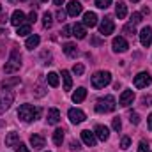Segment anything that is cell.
Wrapping results in <instances>:
<instances>
[{"label":"cell","mask_w":152,"mask_h":152,"mask_svg":"<svg viewBox=\"0 0 152 152\" xmlns=\"http://www.w3.org/2000/svg\"><path fill=\"white\" fill-rule=\"evenodd\" d=\"M18 117L23 122H32V120H36V118L41 117V108H34L32 104H23L18 110Z\"/></svg>","instance_id":"obj_1"},{"label":"cell","mask_w":152,"mask_h":152,"mask_svg":"<svg viewBox=\"0 0 152 152\" xmlns=\"http://www.w3.org/2000/svg\"><path fill=\"white\" fill-rule=\"evenodd\" d=\"M20 67H21V55H20L18 50H12L9 60H7L5 66H4V73H5V75H12V73L20 71Z\"/></svg>","instance_id":"obj_2"},{"label":"cell","mask_w":152,"mask_h":152,"mask_svg":"<svg viewBox=\"0 0 152 152\" xmlns=\"http://www.w3.org/2000/svg\"><path fill=\"white\" fill-rule=\"evenodd\" d=\"M115 108H117V101H115L113 96H104V97H101V99L97 101V104H96V112H99V113L113 112Z\"/></svg>","instance_id":"obj_3"},{"label":"cell","mask_w":152,"mask_h":152,"mask_svg":"<svg viewBox=\"0 0 152 152\" xmlns=\"http://www.w3.org/2000/svg\"><path fill=\"white\" fill-rule=\"evenodd\" d=\"M90 81H92V87H94V88H104L106 85H110L112 75H110L108 71H97L96 75L90 78Z\"/></svg>","instance_id":"obj_4"},{"label":"cell","mask_w":152,"mask_h":152,"mask_svg":"<svg viewBox=\"0 0 152 152\" xmlns=\"http://www.w3.org/2000/svg\"><path fill=\"white\" fill-rule=\"evenodd\" d=\"M12 101H14V94L9 88H2L0 90V113H4L5 110H9L11 104H12Z\"/></svg>","instance_id":"obj_5"},{"label":"cell","mask_w":152,"mask_h":152,"mask_svg":"<svg viewBox=\"0 0 152 152\" xmlns=\"http://www.w3.org/2000/svg\"><path fill=\"white\" fill-rule=\"evenodd\" d=\"M113 30H115V23L112 18H104L99 23V34L101 36H110V34H113Z\"/></svg>","instance_id":"obj_6"},{"label":"cell","mask_w":152,"mask_h":152,"mask_svg":"<svg viewBox=\"0 0 152 152\" xmlns=\"http://www.w3.org/2000/svg\"><path fill=\"white\" fill-rule=\"evenodd\" d=\"M152 81V78L149 73H138V75L134 76V87L136 88H145V87H149Z\"/></svg>","instance_id":"obj_7"},{"label":"cell","mask_w":152,"mask_h":152,"mask_svg":"<svg viewBox=\"0 0 152 152\" xmlns=\"http://www.w3.org/2000/svg\"><path fill=\"white\" fill-rule=\"evenodd\" d=\"M112 46H113V51H117V53H124V51H127V48H129V44H127V41L124 37H113V41H112Z\"/></svg>","instance_id":"obj_8"},{"label":"cell","mask_w":152,"mask_h":152,"mask_svg":"<svg viewBox=\"0 0 152 152\" xmlns=\"http://www.w3.org/2000/svg\"><path fill=\"white\" fill-rule=\"evenodd\" d=\"M140 42H142V46H145V48H149L152 44V28L151 27L142 28V32H140Z\"/></svg>","instance_id":"obj_9"},{"label":"cell","mask_w":152,"mask_h":152,"mask_svg":"<svg viewBox=\"0 0 152 152\" xmlns=\"http://www.w3.org/2000/svg\"><path fill=\"white\" fill-rule=\"evenodd\" d=\"M133 101H134V92H133V90H124V92L120 94L118 104H120V106H129V104H133Z\"/></svg>","instance_id":"obj_10"},{"label":"cell","mask_w":152,"mask_h":152,"mask_svg":"<svg viewBox=\"0 0 152 152\" xmlns=\"http://www.w3.org/2000/svg\"><path fill=\"white\" fill-rule=\"evenodd\" d=\"M81 140H83V143H85L87 147H94V145H96V142H97L96 133H92V131H88V129L81 131Z\"/></svg>","instance_id":"obj_11"},{"label":"cell","mask_w":152,"mask_h":152,"mask_svg":"<svg viewBox=\"0 0 152 152\" xmlns=\"http://www.w3.org/2000/svg\"><path fill=\"white\" fill-rule=\"evenodd\" d=\"M67 115H69V120H71L73 124H81V122L87 118V117H85V113H83L81 110H78V108H71Z\"/></svg>","instance_id":"obj_12"},{"label":"cell","mask_w":152,"mask_h":152,"mask_svg":"<svg viewBox=\"0 0 152 152\" xmlns=\"http://www.w3.org/2000/svg\"><path fill=\"white\" fill-rule=\"evenodd\" d=\"M94 133H96V138L97 140H101V142H106L108 138H110V131H108V127L106 126H96V129H94Z\"/></svg>","instance_id":"obj_13"},{"label":"cell","mask_w":152,"mask_h":152,"mask_svg":"<svg viewBox=\"0 0 152 152\" xmlns=\"http://www.w3.org/2000/svg\"><path fill=\"white\" fill-rule=\"evenodd\" d=\"M81 11H83V5L80 2L73 0V2L67 4V14L69 16H78V14H81Z\"/></svg>","instance_id":"obj_14"},{"label":"cell","mask_w":152,"mask_h":152,"mask_svg":"<svg viewBox=\"0 0 152 152\" xmlns=\"http://www.w3.org/2000/svg\"><path fill=\"white\" fill-rule=\"evenodd\" d=\"M25 14L21 12V11H14L12 12V16H11V23L14 25V27H21V25H25Z\"/></svg>","instance_id":"obj_15"},{"label":"cell","mask_w":152,"mask_h":152,"mask_svg":"<svg viewBox=\"0 0 152 152\" xmlns=\"http://www.w3.org/2000/svg\"><path fill=\"white\" fill-rule=\"evenodd\" d=\"M83 25H85V27H90V28L96 27V25H97V16H96V12H90V11L85 12V14H83Z\"/></svg>","instance_id":"obj_16"},{"label":"cell","mask_w":152,"mask_h":152,"mask_svg":"<svg viewBox=\"0 0 152 152\" xmlns=\"http://www.w3.org/2000/svg\"><path fill=\"white\" fill-rule=\"evenodd\" d=\"M73 36L78 37V39H85V36H87L85 25H81V23H75V25H73Z\"/></svg>","instance_id":"obj_17"},{"label":"cell","mask_w":152,"mask_h":152,"mask_svg":"<svg viewBox=\"0 0 152 152\" xmlns=\"http://www.w3.org/2000/svg\"><path fill=\"white\" fill-rule=\"evenodd\" d=\"M115 14H117L118 20H124V18L127 16V5H126L124 2H118L117 7H115Z\"/></svg>","instance_id":"obj_18"},{"label":"cell","mask_w":152,"mask_h":152,"mask_svg":"<svg viewBox=\"0 0 152 152\" xmlns=\"http://www.w3.org/2000/svg\"><path fill=\"white\" fill-rule=\"evenodd\" d=\"M58 120H60V112L57 110V108H51L50 112H48V124H58Z\"/></svg>","instance_id":"obj_19"},{"label":"cell","mask_w":152,"mask_h":152,"mask_svg":"<svg viewBox=\"0 0 152 152\" xmlns=\"http://www.w3.org/2000/svg\"><path fill=\"white\" fill-rule=\"evenodd\" d=\"M85 97H87V90L83 87L76 88V92H73V103H81Z\"/></svg>","instance_id":"obj_20"},{"label":"cell","mask_w":152,"mask_h":152,"mask_svg":"<svg viewBox=\"0 0 152 152\" xmlns=\"http://www.w3.org/2000/svg\"><path fill=\"white\" fill-rule=\"evenodd\" d=\"M62 80H64V90H71L73 87V78H71V73L69 71H62Z\"/></svg>","instance_id":"obj_21"},{"label":"cell","mask_w":152,"mask_h":152,"mask_svg":"<svg viewBox=\"0 0 152 152\" xmlns=\"http://www.w3.org/2000/svg\"><path fill=\"white\" fill-rule=\"evenodd\" d=\"M18 142H20V136H18V133H14V131L5 136V145H7V147H14Z\"/></svg>","instance_id":"obj_22"},{"label":"cell","mask_w":152,"mask_h":152,"mask_svg":"<svg viewBox=\"0 0 152 152\" xmlns=\"http://www.w3.org/2000/svg\"><path fill=\"white\" fill-rule=\"evenodd\" d=\"M64 53H66L67 57H76V55H78L76 44H73V42H66V44H64Z\"/></svg>","instance_id":"obj_23"},{"label":"cell","mask_w":152,"mask_h":152,"mask_svg":"<svg viewBox=\"0 0 152 152\" xmlns=\"http://www.w3.org/2000/svg\"><path fill=\"white\" fill-rule=\"evenodd\" d=\"M30 143H32L34 149H42L44 147V138L39 136V134H32L30 136Z\"/></svg>","instance_id":"obj_24"},{"label":"cell","mask_w":152,"mask_h":152,"mask_svg":"<svg viewBox=\"0 0 152 152\" xmlns=\"http://www.w3.org/2000/svg\"><path fill=\"white\" fill-rule=\"evenodd\" d=\"M39 42H41V39L39 36H30V37H27V42H25V46L28 48V50H34V48H37Z\"/></svg>","instance_id":"obj_25"},{"label":"cell","mask_w":152,"mask_h":152,"mask_svg":"<svg viewBox=\"0 0 152 152\" xmlns=\"http://www.w3.org/2000/svg\"><path fill=\"white\" fill-rule=\"evenodd\" d=\"M62 142H64V129H57L53 133V143L55 145H62Z\"/></svg>","instance_id":"obj_26"},{"label":"cell","mask_w":152,"mask_h":152,"mask_svg":"<svg viewBox=\"0 0 152 152\" xmlns=\"http://www.w3.org/2000/svg\"><path fill=\"white\" fill-rule=\"evenodd\" d=\"M42 25H44V28H51V25H53V16H51L50 12H44V16H42Z\"/></svg>","instance_id":"obj_27"},{"label":"cell","mask_w":152,"mask_h":152,"mask_svg":"<svg viewBox=\"0 0 152 152\" xmlns=\"http://www.w3.org/2000/svg\"><path fill=\"white\" fill-rule=\"evenodd\" d=\"M46 80H48V83H50L51 87H58V75H57V73H48Z\"/></svg>","instance_id":"obj_28"},{"label":"cell","mask_w":152,"mask_h":152,"mask_svg":"<svg viewBox=\"0 0 152 152\" xmlns=\"http://www.w3.org/2000/svg\"><path fill=\"white\" fill-rule=\"evenodd\" d=\"M30 34V25H21L18 27V36H28Z\"/></svg>","instance_id":"obj_29"},{"label":"cell","mask_w":152,"mask_h":152,"mask_svg":"<svg viewBox=\"0 0 152 152\" xmlns=\"http://www.w3.org/2000/svg\"><path fill=\"white\" fill-rule=\"evenodd\" d=\"M110 4H112V0H96V5L99 9H106V7H110Z\"/></svg>","instance_id":"obj_30"},{"label":"cell","mask_w":152,"mask_h":152,"mask_svg":"<svg viewBox=\"0 0 152 152\" xmlns=\"http://www.w3.org/2000/svg\"><path fill=\"white\" fill-rule=\"evenodd\" d=\"M142 21V14L140 12H133V16H131V25H138Z\"/></svg>","instance_id":"obj_31"},{"label":"cell","mask_w":152,"mask_h":152,"mask_svg":"<svg viewBox=\"0 0 152 152\" xmlns=\"http://www.w3.org/2000/svg\"><path fill=\"white\" fill-rule=\"evenodd\" d=\"M16 83H20V78H12V80H7V81H4V83H2V87H4V88H9L11 85H16Z\"/></svg>","instance_id":"obj_32"},{"label":"cell","mask_w":152,"mask_h":152,"mask_svg":"<svg viewBox=\"0 0 152 152\" xmlns=\"http://www.w3.org/2000/svg\"><path fill=\"white\" fill-rule=\"evenodd\" d=\"M124 34H129V36H133V34H136V28H134V25H126L124 27Z\"/></svg>","instance_id":"obj_33"},{"label":"cell","mask_w":152,"mask_h":152,"mask_svg":"<svg viewBox=\"0 0 152 152\" xmlns=\"http://www.w3.org/2000/svg\"><path fill=\"white\" fill-rule=\"evenodd\" d=\"M129 145H131V140H129V136H124L122 138V142H120V149H129Z\"/></svg>","instance_id":"obj_34"},{"label":"cell","mask_w":152,"mask_h":152,"mask_svg":"<svg viewBox=\"0 0 152 152\" xmlns=\"http://www.w3.org/2000/svg\"><path fill=\"white\" fill-rule=\"evenodd\" d=\"M83 71H85V67H83L81 64H76L75 67H73V73H75L76 76H81L83 75Z\"/></svg>","instance_id":"obj_35"},{"label":"cell","mask_w":152,"mask_h":152,"mask_svg":"<svg viewBox=\"0 0 152 152\" xmlns=\"http://www.w3.org/2000/svg\"><path fill=\"white\" fill-rule=\"evenodd\" d=\"M14 147H16V152H30L28 151V147H27L25 143H21V142H18Z\"/></svg>","instance_id":"obj_36"},{"label":"cell","mask_w":152,"mask_h":152,"mask_svg":"<svg viewBox=\"0 0 152 152\" xmlns=\"http://www.w3.org/2000/svg\"><path fill=\"white\" fill-rule=\"evenodd\" d=\"M151 149V145L147 143V142H140V145H138V152H149Z\"/></svg>","instance_id":"obj_37"},{"label":"cell","mask_w":152,"mask_h":152,"mask_svg":"<svg viewBox=\"0 0 152 152\" xmlns=\"http://www.w3.org/2000/svg\"><path fill=\"white\" fill-rule=\"evenodd\" d=\"M112 126H113L115 131H120V129H122V122H120V118H118V117L113 118V124H112Z\"/></svg>","instance_id":"obj_38"},{"label":"cell","mask_w":152,"mask_h":152,"mask_svg":"<svg viewBox=\"0 0 152 152\" xmlns=\"http://www.w3.org/2000/svg\"><path fill=\"white\" fill-rule=\"evenodd\" d=\"M71 32H73V27H69V25H66V27L62 28V36H66V37H67V36H73Z\"/></svg>","instance_id":"obj_39"},{"label":"cell","mask_w":152,"mask_h":152,"mask_svg":"<svg viewBox=\"0 0 152 152\" xmlns=\"http://www.w3.org/2000/svg\"><path fill=\"white\" fill-rule=\"evenodd\" d=\"M57 18H58V21H60V23H62V21H64V20H66V12H64V11H62V9H58V12H57Z\"/></svg>","instance_id":"obj_40"},{"label":"cell","mask_w":152,"mask_h":152,"mask_svg":"<svg viewBox=\"0 0 152 152\" xmlns=\"http://www.w3.org/2000/svg\"><path fill=\"white\" fill-rule=\"evenodd\" d=\"M129 120H131V124H138L140 122V117H138V113H131V118Z\"/></svg>","instance_id":"obj_41"},{"label":"cell","mask_w":152,"mask_h":152,"mask_svg":"<svg viewBox=\"0 0 152 152\" xmlns=\"http://www.w3.org/2000/svg\"><path fill=\"white\" fill-rule=\"evenodd\" d=\"M69 149H71V151H78V149H81V147H80V142L73 140V142H71V147H69Z\"/></svg>","instance_id":"obj_42"},{"label":"cell","mask_w":152,"mask_h":152,"mask_svg":"<svg viewBox=\"0 0 152 152\" xmlns=\"http://www.w3.org/2000/svg\"><path fill=\"white\" fill-rule=\"evenodd\" d=\"M36 20H37V14H36V11H32V12L28 14V21H30V23H34Z\"/></svg>","instance_id":"obj_43"},{"label":"cell","mask_w":152,"mask_h":152,"mask_svg":"<svg viewBox=\"0 0 152 152\" xmlns=\"http://www.w3.org/2000/svg\"><path fill=\"white\" fill-rule=\"evenodd\" d=\"M36 96H39V97H41V96H44V88H42L41 85L36 87Z\"/></svg>","instance_id":"obj_44"},{"label":"cell","mask_w":152,"mask_h":152,"mask_svg":"<svg viewBox=\"0 0 152 152\" xmlns=\"http://www.w3.org/2000/svg\"><path fill=\"white\" fill-rule=\"evenodd\" d=\"M147 124H149V129L152 131V113L149 115V118H147Z\"/></svg>","instance_id":"obj_45"},{"label":"cell","mask_w":152,"mask_h":152,"mask_svg":"<svg viewBox=\"0 0 152 152\" xmlns=\"http://www.w3.org/2000/svg\"><path fill=\"white\" fill-rule=\"evenodd\" d=\"M5 20H7V16L5 14H0V23H5Z\"/></svg>","instance_id":"obj_46"},{"label":"cell","mask_w":152,"mask_h":152,"mask_svg":"<svg viewBox=\"0 0 152 152\" xmlns=\"http://www.w3.org/2000/svg\"><path fill=\"white\" fill-rule=\"evenodd\" d=\"M143 103H149V106H151V103H152V99H151V97H143Z\"/></svg>","instance_id":"obj_47"},{"label":"cell","mask_w":152,"mask_h":152,"mask_svg":"<svg viewBox=\"0 0 152 152\" xmlns=\"http://www.w3.org/2000/svg\"><path fill=\"white\" fill-rule=\"evenodd\" d=\"M53 2H55V5H62L64 4V0H53Z\"/></svg>","instance_id":"obj_48"},{"label":"cell","mask_w":152,"mask_h":152,"mask_svg":"<svg viewBox=\"0 0 152 152\" xmlns=\"http://www.w3.org/2000/svg\"><path fill=\"white\" fill-rule=\"evenodd\" d=\"M131 2H140V0H131Z\"/></svg>","instance_id":"obj_49"},{"label":"cell","mask_w":152,"mask_h":152,"mask_svg":"<svg viewBox=\"0 0 152 152\" xmlns=\"http://www.w3.org/2000/svg\"><path fill=\"white\" fill-rule=\"evenodd\" d=\"M41 2H48V0H41Z\"/></svg>","instance_id":"obj_50"},{"label":"cell","mask_w":152,"mask_h":152,"mask_svg":"<svg viewBox=\"0 0 152 152\" xmlns=\"http://www.w3.org/2000/svg\"><path fill=\"white\" fill-rule=\"evenodd\" d=\"M0 11H2V5H0Z\"/></svg>","instance_id":"obj_51"},{"label":"cell","mask_w":152,"mask_h":152,"mask_svg":"<svg viewBox=\"0 0 152 152\" xmlns=\"http://www.w3.org/2000/svg\"><path fill=\"white\" fill-rule=\"evenodd\" d=\"M11 2H12V0H11Z\"/></svg>","instance_id":"obj_52"}]
</instances>
